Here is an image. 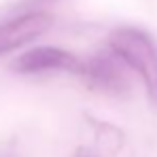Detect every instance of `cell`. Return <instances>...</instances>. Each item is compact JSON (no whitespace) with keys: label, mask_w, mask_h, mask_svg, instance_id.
Instances as JSON below:
<instances>
[{"label":"cell","mask_w":157,"mask_h":157,"mask_svg":"<svg viewBox=\"0 0 157 157\" xmlns=\"http://www.w3.org/2000/svg\"><path fill=\"white\" fill-rule=\"evenodd\" d=\"M78 77H83L91 89L108 96H125L130 91L128 68L108 47L104 51L89 55L87 59H81Z\"/></svg>","instance_id":"7a4b0ae2"},{"label":"cell","mask_w":157,"mask_h":157,"mask_svg":"<svg viewBox=\"0 0 157 157\" xmlns=\"http://www.w3.org/2000/svg\"><path fill=\"white\" fill-rule=\"evenodd\" d=\"M53 26V15L45 11H26L6 21H0V55L11 53L36 40Z\"/></svg>","instance_id":"277c9868"},{"label":"cell","mask_w":157,"mask_h":157,"mask_svg":"<svg viewBox=\"0 0 157 157\" xmlns=\"http://www.w3.org/2000/svg\"><path fill=\"white\" fill-rule=\"evenodd\" d=\"M108 49L142 78L149 100L157 106V40L142 28L123 26L110 32Z\"/></svg>","instance_id":"6da1fadb"},{"label":"cell","mask_w":157,"mask_h":157,"mask_svg":"<svg viewBox=\"0 0 157 157\" xmlns=\"http://www.w3.org/2000/svg\"><path fill=\"white\" fill-rule=\"evenodd\" d=\"M11 68L17 75H43V72H81V59L72 51H66L62 47H34L21 55H17L11 64Z\"/></svg>","instance_id":"3957f363"},{"label":"cell","mask_w":157,"mask_h":157,"mask_svg":"<svg viewBox=\"0 0 157 157\" xmlns=\"http://www.w3.org/2000/svg\"><path fill=\"white\" fill-rule=\"evenodd\" d=\"M78 157H94V155H89V153H81Z\"/></svg>","instance_id":"5b68a950"}]
</instances>
